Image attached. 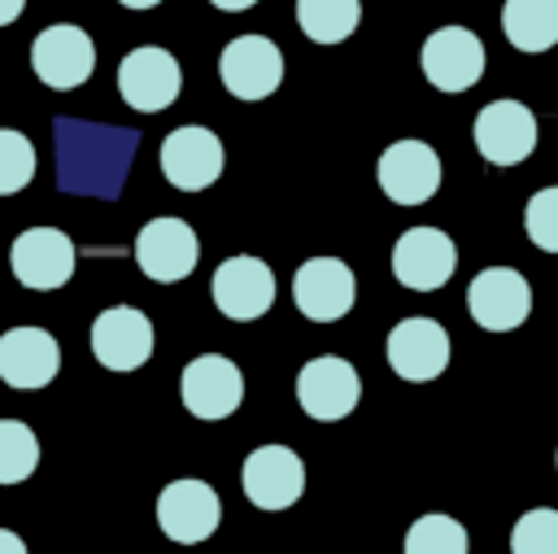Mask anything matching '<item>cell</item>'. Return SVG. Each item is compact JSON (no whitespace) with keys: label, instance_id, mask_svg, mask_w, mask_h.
<instances>
[{"label":"cell","instance_id":"obj_18","mask_svg":"<svg viewBox=\"0 0 558 554\" xmlns=\"http://www.w3.org/2000/svg\"><path fill=\"white\" fill-rule=\"evenodd\" d=\"M388 366L392 375L410 380V384H427L449 366V332L436 318H401L388 340H384Z\"/></svg>","mask_w":558,"mask_h":554},{"label":"cell","instance_id":"obj_4","mask_svg":"<svg viewBox=\"0 0 558 554\" xmlns=\"http://www.w3.org/2000/svg\"><path fill=\"white\" fill-rule=\"evenodd\" d=\"M201 240L183 218H148L135 236V266L153 284H179L196 270Z\"/></svg>","mask_w":558,"mask_h":554},{"label":"cell","instance_id":"obj_22","mask_svg":"<svg viewBox=\"0 0 558 554\" xmlns=\"http://www.w3.org/2000/svg\"><path fill=\"white\" fill-rule=\"evenodd\" d=\"M362 22L357 0H296V26L314 44H344Z\"/></svg>","mask_w":558,"mask_h":554},{"label":"cell","instance_id":"obj_14","mask_svg":"<svg viewBox=\"0 0 558 554\" xmlns=\"http://www.w3.org/2000/svg\"><path fill=\"white\" fill-rule=\"evenodd\" d=\"M357 279L340 257H310L292 275V301L310 323H336L353 310Z\"/></svg>","mask_w":558,"mask_h":554},{"label":"cell","instance_id":"obj_29","mask_svg":"<svg viewBox=\"0 0 558 554\" xmlns=\"http://www.w3.org/2000/svg\"><path fill=\"white\" fill-rule=\"evenodd\" d=\"M22 9H26V0H0V26L17 22V17H22Z\"/></svg>","mask_w":558,"mask_h":554},{"label":"cell","instance_id":"obj_30","mask_svg":"<svg viewBox=\"0 0 558 554\" xmlns=\"http://www.w3.org/2000/svg\"><path fill=\"white\" fill-rule=\"evenodd\" d=\"M214 9H227V13H244V9H253L257 0H209Z\"/></svg>","mask_w":558,"mask_h":554},{"label":"cell","instance_id":"obj_20","mask_svg":"<svg viewBox=\"0 0 558 554\" xmlns=\"http://www.w3.org/2000/svg\"><path fill=\"white\" fill-rule=\"evenodd\" d=\"M61 371V345L44 327H9L0 336V380L9 388H44Z\"/></svg>","mask_w":558,"mask_h":554},{"label":"cell","instance_id":"obj_24","mask_svg":"<svg viewBox=\"0 0 558 554\" xmlns=\"http://www.w3.org/2000/svg\"><path fill=\"white\" fill-rule=\"evenodd\" d=\"M39 467V441L22 419H0V484H22Z\"/></svg>","mask_w":558,"mask_h":554},{"label":"cell","instance_id":"obj_7","mask_svg":"<svg viewBox=\"0 0 558 554\" xmlns=\"http://www.w3.org/2000/svg\"><path fill=\"white\" fill-rule=\"evenodd\" d=\"M418 65L436 92H466L484 79V44L466 26H440L423 39Z\"/></svg>","mask_w":558,"mask_h":554},{"label":"cell","instance_id":"obj_16","mask_svg":"<svg viewBox=\"0 0 558 554\" xmlns=\"http://www.w3.org/2000/svg\"><path fill=\"white\" fill-rule=\"evenodd\" d=\"M222 502L205 480H170L157 497V523L174 545H196L218 532Z\"/></svg>","mask_w":558,"mask_h":554},{"label":"cell","instance_id":"obj_23","mask_svg":"<svg viewBox=\"0 0 558 554\" xmlns=\"http://www.w3.org/2000/svg\"><path fill=\"white\" fill-rule=\"evenodd\" d=\"M466 528L449 515H418L405 532V554H466Z\"/></svg>","mask_w":558,"mask_h":554},{"label":"cell","instance_id":"obj_32","mask_svg":"<svg viewBox=\"0 0 558 554\" xmlns=\"http://www.w3.org/2000/svg\"><path fill=\"white\" fill-rule=\"evenodd\" d=\"M554 462H558V454H554Z\"/></svg>","mask_w":558,"mask_h":554},{"label":"cell","instance_id":"obj_13","mask_svg":"<svg viewBox=\"0 0 558 554\" xmlns=\"http://www.w3.org/2000/svg\"><path fill=\"white\" fill-rule=\"evenodd\" d=\"M375 174L392 205H423L440 188V157L423 140H397L379 153Z\"/></svg>","mask_w":558,"mask_h":554},{"label":"cell","instance_id":"obj_21","mask_svg":"<svg viewBox=\"0 0 558 554\" xmlns=\"http://www.w3.org/2000/svg\"><path fill=\"white\" fill-rule=\"evenodd\" d=\"M501 35L519 52H545L558 44V0H506Z\"/></svg>","mask_w":558,"mask_h":554},{"label":"cell","instance_id":"obj_5","mask_svg":"<svg viewBox=\"0 0 558 554\" xmlns=\"http://www.w3.org/2000/svg\"><path fill=\"white\" fill-rule=\"evenodd\" d=\"M209 292H214V305L222 318L253 323L275 305V270L253 253H235V257L218 262Z\"/></svg>","mask_w":558,"mask_h":554},{"label":"cell","instance_id":"obj_25","mask_svg":"<svg viewBox=\"0 0 558 554\" xmlns=\"http://www.w3.org/2000/svg\"><path fill=\"white\" fill-rule=\"evenodd\" d=\"M31 179H35V144L22 131L0 127V196L22 192Z\"/></svg>","mask_w":558,"mask_h":554},{"label":"cell","instance_id":"obj_28","mask_svg":"<svg viewBox=\"0 0 558 554\" xmlns=\"http://www.w3.org/2000/svg\"><path fill=\"white\" fill-rule=\"evenodd\" d=\"M0 554H26V541L9 528H0Z\"/></svg>","mask_w":558,"mask_h":554},{"label":"cell","instance_id":"obj_10","mask_svg":"<svg viewBox=\"0 0 558 554\" xmlns=\"http://www.w3.org/2000/svg\"><path fill=\"white\" fill-rule=\"evenodd\" d=\"M458 266V249L440 227H410L392 244V275L410 292H436L449 284Z\"/></svg>","mask_w":558,"mask_h":554},{"label":"cell","instance_id":"obj_8","mask_svg":"<svg viewBox=\"0 0 558 554\" xmlns=\"http://www.w3.org/2000/svg\"><path fill=\"white\" fill-rule=\"evenodd\" d=\"M218 74L235 100H266L283 83V52L266 35H235L218 52Z\"/></svg>","mask_w":558,"mask_h":554},{"label":"cell","instance_id":"obj_12","mask_svg":"<svg viewBox=\"0 0 558 554\" xmlns=\"http://www.w3.org/2000/svg\"><path fill=\"white\" fill-rule=\"evenodd\" d=\"M244 497L262 510H288L305 493V462L288 445H257L240 467Z\"/></svg>","mask_w":558,"mask_h":554},{"label":"cell","instance_id":"obj_3","mask_svg":"<svg viewBox=\"0 0 558 554\" xmlns=\"http://www.w3.org/2000/svg\"><path fill=\"white\" fill-rule=\"evenodd\" d=\"M74 244L65 231L57 227H26L17 231L13 249H9V270L22 288L31 292H52L61 284H70L74 275Z\"/></svg>","mask_w":558,"mask_h":554},{"label":"cell","instance_id":"obj_31","mask_svg":"<svg viewBox=\"0 0 558 554\" xmlns=\"http://www.w3.org/2000/svg\"><path fill=\"white\" fill-rule=\"evenodd\" d=\"M118 4H122V9H157L161 0H118Z\"/></svg>","mask_w":558,"mask_h":554},{"label":"cell","instance_id":"obj_11","mask_svg":"<svg viewBox=\"0 0 558 554\" xmlns=\"http://www.w3.org/2000/svg\"><path fill=\"white\" fill-rule=\"evenodd\" d=\"M179 397H183L187 414L214 423V419H227V414L240 410V401H244V375H240V366H235L231 358H222V353H201V358H192V362L183 366V375H179Z\"/></svg>","mask_w":558,"mask_h":554},{"label":"cell","instance_id":"obj_17","mask_svg":"<svg viewBox=\"0 0 558 554\" xmlns=\"http://www.w3.org/2000/svg\"><path fill=\"white\" fill-rule=\"evenodd\" d=\"M475 148L488 166H519L536 148V118L523 100H488L475 118Z\"/></svg>","mask_w":558,"mask_h":554},{"label":"cell","instance_id":"obj_9","mask_svg":"<svg viewBox=\"0 0 558 554\" xmlns=\"http://www.w3.org/2000/svg\"><path fill=\"white\" fill-rule=\"evenodd\" d=\"M222 161H227L222 140H218L209 127L187 122V127H174V131L161 140V174H166V183L179 188V192H201V188L218 183Z\"/></svg>","mask_w":558,"mask_h":554},{"label":"cell","instance_id":"obj_19","mask_svg":"<svg viewBox=\"0 0 558 554\" xmlns=\"http://www.w3.org/2000/svg\"><path fill=\"white\" fill-rule=\"evenodd\" d=\"M92 353L105 371H135L153 358V323L135 305H109L92 323Z\"/></svg>","mask_w":558,"mask_h":554},{"label":"cell","instance_id":"obj_1","mask_svg":"<svg viewBox=\"0 0 558 554\" xmlns=\"http://www.w3.org/2000/svg\"><path fill=\"white\" fill-rule=\"evenodd\" d=\"M31 70L39 83H48L52 92H74L92 79L96 70V44L83 26L74 22H52L35 35L31 44Z\"/></svg>","mask_w":558,"mask_h":554},{"label":"cell","instance_id":"obj_2","mask_svg":"<svg viewBox=\"0 0 558 554\" xmlns=\"http://www.w3.org/2000/svg\"><path fill=\"white\" fill-rule=\"evenodd\" d=\"M179 87H183V70H179L174 52H166L157 44H140L118 61V92L140 113L170 109L179 100Z\"/></svg>","mask_w":558,"mask_h":554},{"label":"cell","instance_id":"obj_27","mask_svg":"<svg viewBox=\"0 0 558 554\" xmlns=\"http://www.w3.org/2000/svg\"><path fill=\"white\" fill-rule=\"evenodd\" d=\"M523 227L541 253H558V183L532 192V201L523 209Z\"/></svg>","mask_w":558,"mask_h":554},{"label":"cell","instance_id":"obj_6","mask_svg":"<svg viewBox=\"0 0 558 554\" xmlns=\"http://www.w3.org/2000/svg\"><path fill=\"white\" fill-rule=\"evenodd\" d=\"M357 397H362V380L349 358L323 353V358H310L296 375V401L318 423H336V419L353 414Z\"/></svg>","mask_w":558,"mask_h":554},{"label":"cell","instance_id":"obj_15","mask_svg":"<svg viewBox=\"0 0 558 554\" xmlns=\"http://www.w3.org/2000/svg\"><path fill=\"white\" fill-rule=\"evenodd\" d=\"M466 310L484 332H514L532 314V288L514 266H484L466 288Z\"/></svg>","mask_w":558,"mask_h":554},{"label":"cell","instance_id":"obj_26","mask_svg":"<svg viewBox=\"0 0 558 554\" xmlns=\"http://www.w3.org/2000/svg\"><path fill=\"white\" fill-rule=\"evenodd\" d=\"M510 554H558V510L536 506V510L519 515V523L510 532Z\"/></svg>","mask_w":558,"mask_h":554}]
</instances>
